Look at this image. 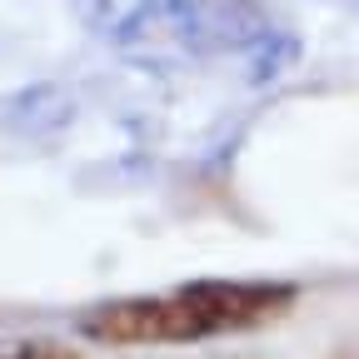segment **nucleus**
Here are the masks:
<instances>
[{"mask_svg":"<svg viewBox=\"0 0 359 359\" xmlns=\"http://www.w3.org/2000/svg\"><path fill=\"white\" fill-rule=\"evenodd\" d=\"M294 285L275 280H195L165 294H140V299H110L85 309L75 330L95 344L135 349V344H195L215 334H235L269 325L294 304Z\"/></svg>","mask_w":359,"mask_h":359,"instance_id":"1","label":"nucleus"}]
</instances>
